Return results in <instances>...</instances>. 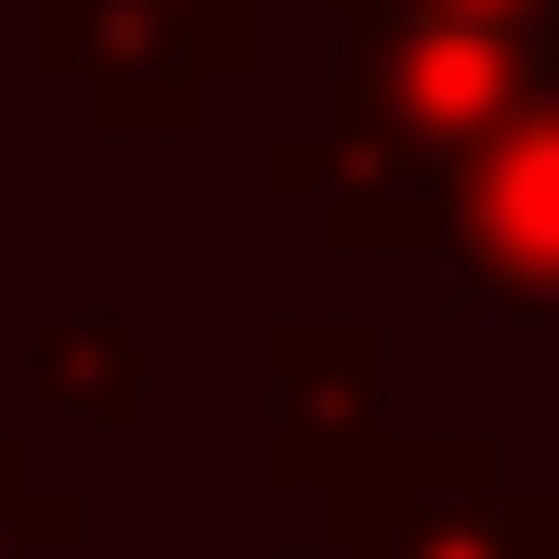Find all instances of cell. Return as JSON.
I'll return each instance as SVG.
<instances>
[{"label": "cell", "instance_id": "4", "mask_svg": "<svg viewBox=\"0 0 559 559\" xmlns=\"http://www.w3.org/2000/svg\"><path fill=\"white\" fill-rule=\"evenodd\" d=\"M26 66L52 92H79V118L118 143H169L209 118V66L143 13V0H26Z\"/></svg>", "mask_w": 559, "mask_h": 559}, {"label": "cell", "instance_id": "7", "mask_svg": "<svg viewBox=\"0 0 559 559\" xmlns=\"http://www.w3.org/2000/svg\"><path fill=\"white\" fill-rule=\"evenodd\" d=\"M143 13H156V26L222 79V92H235V79H261V52H274V39H261V0H143Z\"/></svg>", "mask_w": 559, "mask_h": 559}, {"label": "cell", "instance_id": "5", "mask_svg": "<svg viewBox=\"0 0 559 559\" xmlns=\"http://www.w3.org/2000/svg\"><path fill=\"white\" fill-rule=\"evenodd\" d=\"M26 404L52 429H92V442H143L156 429V338H143L131 312L39 299L26 312Z\"/></svg>", "mask_w": 559, "mask_h": 559}, {"label": "cell", "instance_id": "9", "mask_svg": "<svg viewBox=\"0 0 559 559\" xmlns=\"http://www.w3.org/2000/svg\"><path fill=\"white\" fill-rule=\"evenodd\" d=\"M274 559H352V547H338V534H286Z\"/></svg>", "mask_w": 559, "mask_h": 559}, {"label": "cell", "instance_id": "1", "mask_svg": "<svg viewBox=\"0 0 559 559\" xmlns=\"http://www.w3.org/2000/svg\"><path fill=\"white\" fill-rule=\"evenodd\" d=\"M312 534L352 559H559V495L508 468L495 429H391L312 508Z\"/></svg>", "mask_w": 559, "mask_h": 559}, {"label": "cell", "instance_id": "8", "mask_svg": "<svg viewBox=\"0 0 559 559\" xmlns=\"http://www.w3.org/2000/svg\"><path fill=\"white\" fill-rule=\"evenodd\" d=\"M338 26L352 13H495V26H559V0H325Z\"/></svg>", "mask_w": 559, "mask_h": 559}, {"label": "cell", "instance_id": "6", "mask_svg": "<svg viewBox=\"0 0 559 559\" xmlns=\"http://www.w3.org/2000/svg\"><path fill=\"white\" fill-rule=\"evenodd\" d=\"M66 547H92V495H66L39 442L0 429V559H66Z\"/></svg>", "mask_w": 559, "mask_h": 559}, {"label": "cell", "instance_id": "2", "mask_svg": "<svg viewBox=\"0 0 559 559\" xmlns=\"http://www.w3.org/2000/svg\"><path fill=\"white\" fill-rule=\"evenodd\" d=\"M391 442V325L378 312H274L261 325V481L338 495Z\"/></svg>", "mask_w": 559, "mask_h": 559}, {"label": "cell", "instance_id": "3", "mask_svg": "<svg viewBox=\"0 0 559 559\" xmlns=\"http://www.w3.org/2000/svg\"><path fill=\"white\" fill-rule=\"evenodd\" d=\"M429 261L481 312H559V79L429 195Z\"/></svg>", "mask_w": 559, "mask_h": 559}]
</instances>
